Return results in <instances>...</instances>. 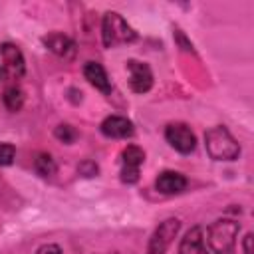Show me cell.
<instances>
[{
  "instance_id": "obj_16",
  "label": "cell",
  "mask_w": 254,
  "mask_h": 254,
  "mask_svg": "<svg viewBox=\"0 0 254 254\" xmlns=\"http://www.w3.org/2000/svg\"><path fill=\"white\" fill-rule=\"evenodd\" d=\"M54 137H56L58 141L65 143V145H71V143L77 139V131H75L71 125L62 123V125H58V127L54 129Z\"/></svg>"
},
{
  "instance_id": "obj_10",
  "label": "cell",
  "mask_w": 254,
  "mask_h": 254,
  "mask_svg": "<svg viewBox=\"0 0 254 254\" xmlns=\"http://www.w3.org/2000/svg\"><path fill=\"white\" fill-rule=\"evenodd\" d=\"M42 42H44V46H46L52 54H56L58 58L71 60V58L75 56V42H73L69 36L62 34V32H52V34L44 36Z\"/></svg>"
},
{
  "instance_id": "obj_1",
  "label": "cell",
  "mask_w": 254,
  "mask_h": 254,
  "mask_svg": "<svg viewBox=\"0 0 254 254\" xmlns=\"http://www.w3.org/2000/svg\"><path fill=\"white\" fill-rule=\"evenodd\" d=\"M240 232V222L234 218H218L208 224L204 242L212 254H230Z\"/></svg>"
},
{
  "instance_id": "obj_20",
  "label": "cell",
  "mask_w": 254,
  "mask_h": 254,
  "mask_svg": "<svg viewBox=\"0 0 254 254\" xmlns=\"http://www.w3.org/2000/svg\"><path fill=\"white\" fill-rule=\"evenodd\" d=\"M252 232H248L244 238H242V250H244V254H252Z\"/></svg>"
},
{
  "instance_id": "obj_11",
  "label": "cell",
  "mask_w": 254,
  "mask_h": 254,
  "mask_svg": "<svg viewBox=\"0 0 254 254\" xmlns=\"http://www.w3.org/2000/svg\"><path fill=\"white\" fill-rule=\"evenodd\" d=\"M187 177L183 173H177V171H163L157 181H155V187L161 194H179L187 189Z\"/></svg>"
},
{
  "instance_id": "obj_6",
  "label": "cell",
  "mask_w": 254,
  "mask_h": 254,
  "mask_svg": "<svg viewBox=\"0 0 254 254\" xmlns=\"http://www.w3.org/2000/svg\"><path fill=\"white\" fill-rule=\"evenodd\" d=\"M165 139L181 155H189L196 147V137L190 131V127L185 123H169L165 127Z\"/></svg>"
},
{
  "instance_id": "obj_17",
  "label": "cell",
  "mask_w": 254,
  "mask_h": 254,
  "mask_svg": "<svg viewBox=\"0 0 254 254\" xmlns=\"http://www.w3.org/2000/svg\"><path fill=\"white\" fill-rule=\"evenodd\" d=\"M14 157H16V147L12 143H6L2 141L0 143V165L2 167H8L14 163Z\"/></svg>"
},
{
  "instance_id": "obj_12",
  "label": "cell",
  "mask_w": 254,
  "mask_h": 254,
  "mask_svg": "<svg viewBox=\"0 0 254 254\" xmlns=\"http://www.w3.org/2000/svg\"><path fill=\"white\" fill-rule=\"evenodd\" d=\"M179 254H208L202 226H192L190 230H187V234L181 238Z\"/></svg>"
},
{
  "instance_id": "obj_14",
  "label": "cell",
  "mask_w": 254,
  "mask_h": 254,
  "mask_svg": "<svg viewBox=\"0 0 254 254\" xmlns=\"http://www.w3.org/2000/svg\"><path fill=\"white\" fill-rule=\"evenodd\" d=\"M2 101H4V105H6L8 111H12V113L20 111L22 105H24V91H22V87H18L16 83L14 85H8L4 89V93H2Z\"/></svg>"
},
{
  "instance_id": "obj_18",
  "label": "cell",
  "mask_w": 254,
  "mask_h": 254,
  "mask_svg": "<svg viewBox=\"0 0 254 254\" xmlns=\"http://www.w3.org/2000/svg\"><path fill=\"white\" fill-rule=\"evenodd\" d=\"M77 171H79L83 177H95V175H97V165H95L93 161H83V163H79Z\"/></svg>"
},
{
  "instance_id": "obj_9",
  "label": "cell",
  "mask_w": 254,
  "mask_h": 254,
  "mask_svg": "<svg viewBox=\"0 0 254 254\" xmlns=\"http://www.w3.org/2000/svg\"><path fill=\"white\" fill-rule=\"evenodd\" d=\"M99 129L109 139H127V137H131L135 133L133 123L127 117H123V115H109V117H105L101 121Z\"/></svg>"
},
{
  "instance_id": "obj_7",
  "label": "cell",
  "mask_w": 254,
  "mask_h": 254,
  "mask_svg": "<svg viewBox=\"0 0 254 254\" xmlns=\"http://www.w3.org/2000/svg\"><path fill=\"white\" fill-rule=\"evenodd\" d=\"M143 161H145V151L137 145H127L121 151V181L127 185L137 183Z\"/></svg>"
},
{
  "instance_id": "obj_8",
  "label": "cell",
  "mask_w": 254,
  "mask_h": 254,
  "mask_svg": "<svg viewBox=\"0 0 254 254\" xmlns=\"http://www.w3.org/2000/svg\"><path fill=\"white\" fill-rule=\"evenodd\" d=\"M127 75H129V87L135 93H147L153 87V71L145 62L129 60L127 62Z\"/></svg>"
},
{
  "instance_id": "obj_15",
  "label": "cell",
  "mask_w": 254,
  "mask_h": 254,
  "mask_svg": "<svg viewBox=\"0 0 254 254\" xmlns=\"http://www.w3.org/2000/svg\"><path fill=\"white\" fill-rule=\"evenodd\" d=\"M34 169H36V173L40 175V177H52V175H56V161L52 159V155L50 153H38L36 155V159H34Z\"/></svg>"
},
{
  "instance_id": "obj_5",
  "label": "cell",
  "mask_w": 254,
  "mask_h": 254,
  "mask_svg": "<svg viewBox=\"0 0 254 254\" xmlns=\"http://www.w3.org/2000/svg\"><path fill=\"white\" fill-rule=\"evenodd\" d=\"M181 228V220L179 218H165L151 234L149 244H147V254H167V250L171 248L173 240L177 238Z\"/></svg>"
},
{
  "instance_id": "obj_2",
  "label": "cell",
  "mask_w": 254,
  "mask_h": 254,
  "mask_svg": "<svg viewBox=\"0 0 254 254\" xmlns=\"http://www.w3.org/2000/svg\"><path fill=\"white\" fill-rule=\"evenodd\" d=\"M204 147L214 161H234L240 155V145L224 125H214L204 133Z\"/></svg>"
},
{
  "instance_id": "obj_13",
  "label": "cell",
  "mask_w": 254,
  "mask_h": 254,
  "mask_svg": "<svg viewBox=\"0 0 254 254\" xmlns=\"http://www.w3.org/2000/svg\"><path fill=\"white\" fill-rule=\"evenodd\" d=\"M83 77H85L95 89H99L101 93H105V95L111 93V79H109V75H107V71H105V67H103L101 64H97V62H87V64L83 65Z\"/></svg>"
},
{
  "instance_id": "obj_3",
  "label": "cell",
  "mask_w": 254,
  "mask_h": 254,
  "mask_svg": "<svg viewBox=\"0 0 254 254\" xmlns=\"http://www.w3.org/2000/svg\"><path fill=\"white\" fill-rule=\"evenodd\" d=\"M101 40L105 48H117L137 40V32L119 12H105L101 20Z\"/></svg>"
},
{
  "instance_id": "obj_19",
  "label": "cell",
  "mask_w": 254,
  "mask_h": 254,
  "mask_svg": "<svg viewBox=\"0 0 254 254\" xmlns=\"http://www.w3.org/2000/svg\"><path fill=\"white\" fill-rule=\"evenodd\" d=\"M36 254H62V248L58 246V244H42L38 250H36Z\"/></svg>"
},
{
  "instance_id": "obj_4",
  "label": "cell",
  "mask_w": 254,
  "mask_h": 254,
  "mask_svg": "<svg viewBox=\"0 0 254 254\" xmlns=\"http://www.w3.org/2000/svg\"><path fill=\"white\" fill-rule=\"evenodd\" d=\"M24 73H26V60L22 50L10 42L0 44V77L8 81H16Z\"/></svg>"
}]
</instances>
